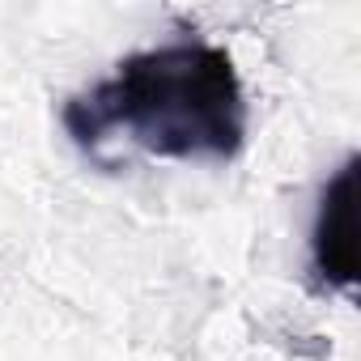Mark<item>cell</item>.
I'll use <instances>...</instances> for the list:
<instances>
[{"label":"cell","instance_id":"1","mask_svg":"<svg viewBox=\"0 0 361 361\" xmlns=\"http://www.w3.org/2000/svg\"><path fill=\"white\" fill-rule=\"evenodd\" d=\"M64 128L90 153L123 132L153 157L230 161L247 140V98L226 47L183 39L119 60L115 77L64 106Z\"/></svg>","mask_w":361,"mask_h":361},{"label":"cell","instance_id":"2","mask_svg":"<svg viewBox=\"0 0 361 361\" xmlns=\"http://www.w3.org/2000/svg\"><path fill=\"white\" fill-rule=\"evenodd\" d=\"M314 272L331 289H353L357 281V157H344V166L327 178L319 196V217L310 234Z\"/></svg>","mask_w":361,"mask_h":361}]
</instances>
